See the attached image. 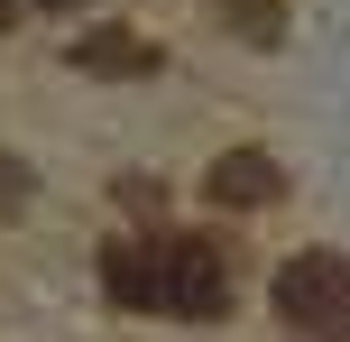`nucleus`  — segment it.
<instances>
[{
	"instance_id": "nucleus-1",
	"label": "nucleus",
	"mask_w": 350,
	"mask_h": 342,
	"mask_svg": "<svg viewBox=\"0 0 350 342\" xmlns=\"http://www.w3.org/2000/svg\"><path fill=\"white\" fill-rule=\"evenodd\" d=\"M157 315H185V324L230 315V269L212 241H157Z\"/></svg>"
},
{
	"instance_id": "nucleus-2",
	"label": "nucleus",
	"mask_w": 350,
	"mask_h": 342,
	"mask_svg": "<svg viewBox=\"0 0 350 342\" xmlns=\"http://www.w3.org/2000/svg\"><path fill=\"white\" fill-rule=\"evenodd\" d=\"M277 315H286V324H314V333L350 324V259L341 250L286 259V269H277Z\"/></svg>"
},
{
	"instance_id": "nucleus-3",
	"label": "nucleus",
	"mask_w": 350,
	"mask_h": 342,
	"mask_svg": "<svg viewBox=\"0 0 350 342\" xmlns=\"http://www.w3.org/2000/svg\"><path fill=\"white\" fill-rule=\"evenodd\" d=\"M203 195L230 204V213H258V204L286 195V167L267 158V148H221V158H212V176H203Z\"/></svg>"
},
{
	"instance_id": "nucleus-4",
	"label": "nucleus",
	"mask_w": 350,
	"mask_h": 342,
	"mask_svg": "<svg viewBox=\"0 0 350 342\" xmlns=\"http://www.w3.org/2000/svg\"><path fill=\"white\" fill-rule=\"evenodd\" d=\"M102 296L120 315H157V241H111L102 250Z\"/></svg>"
},
{
	"instance_id": "nucleus-5",
	"label": "nucleus",
	"mask_w": 350,
	"mask_h": 342,
	"mask_svg": "<svg viewBox=\"0 0 350 342\" xmlns=\"http://www.w3.org/2000/svg\"><path fill=\"white\" fill-rule=\"evenodd\" d=\"M74 65L120 84V74H157V47H148V37H129V28H92V37H74Z\"/></svg>"
},
{
	"instance_id": "nucleus-6",
	"label": "nucleus",
	"mask_w": 350,
	"mask_h": 342,
	"mask_svg": "<svg viewBox=\"0 0 350 342\" xmlns=\"http://www.w3.org/2000/svg\"><path fill=\"white\" fill-rule=\"evenodd\" d=\"M230 37L277 47V37H286V0H230Z\"/></svg>"
},
{
	"instance_id": "nucleus-7",
	"label": "nucleus",
	"mask_w": 350,
	"mask_h": 342,
	"mask_svg": "<svg viewBox=\"0 0 350 342\" xmlns=\"http://www.w3.org/2000/svg\"><path fill=\"white\" fill-rule=\"evenodd\" d=\"M18 185H28V176H18V158H0V213L18 204Z\"/></svg>"
},
{
	"instance_id": "nucleus-8",
	"label": "nucleus",
	"mask_w": 350,
	"mask_h": 342,
	"mask_svg": "<svg viewBox=\"0 0 350 342\" xmlns=\"http://www.w3.org/2000/svg\"><path fill=\"white\" fill-rule=\"evenodd\" d=\"M0 28H18V0H0Z\"/></svg>"
},
{
	"instance_id": "nucleus-9",
	"label": "nucleus",
	"mask_w": 350,
	"mask_h": 342,
	"mask_svg": "<svg viewBox=\"0 0 350 342\" xmlns=\"http://www.w3.org/2000/svg\"><path fill=\"white\" fill-rule=\"evenodd\" d=\"M323 342H350V324H332V333H323Z\"/></svg>"
}]
</instances>
